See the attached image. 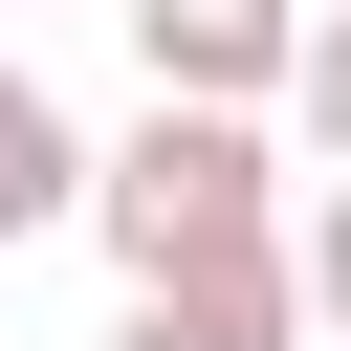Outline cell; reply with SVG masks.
<instances>
[{
	"label": "cell",
	"mask_w": 351,
	"mask_h": 351,
	"mask_svg": "<svg viewBox=\"0 0 351 351\" xmlns=\"http://www.w3.org/2000/svg\"><path fill=\"white\" fill-rule=\"evenodd\" d=\"M285 285H307V329H351V176L307 197V241H285Z\"/></svg>",
	"instance_id": "obj_6"
},
{
	"label": "cell",
	"mask_w": 351,
	"mask_h": 351,
	"mask_svg": "<svg viewBox=\"0 0 351 351\" xmlns=\"http://www.w3.org/2000/svg\"><path fill=\"white\" fill-rule=\"evenodd\" d=\"M44 219H88V132H66L44 66L0 44V241H44Z\"/></svg>",
	"instance_id": "obj_4"
},
{
	"label": "cell",
	"mask_w": 351,
	"mask_h": 351,
	"mask_svg": "<svg viewBox=\"0 0 351 351\" xmlns=\"http://www.w3.org/2000/svg\"><path fill=\"white\" fill-rule=\"evenodd\" d=\"M285 329H307V285H285V241H241V263L132 285V329H110V351H285Z\"/></svg>",
	"instance_id": "obj_3"
},
{
	"label": "cell",
	"mask_w": 351,
	"mask_h": 351,
	"mask_svg": "<svg viewBox=\"0 0 351 351\" xmlns=\"http://www.w3.org/2000/svg\"><path fill=\"white\" fill-rule=\"evenodd\" d=\"M110 22H132L154 110H285V44H307V0H110Z\"/></svg>",
	"instance_id": "obj_2"
},
{
	"label": "cell",
	"mask_w": 351,
	"mask_h": 351,
	"mask_svg": "<svg viewBox=\"0 0 351 351\" xmlns=\"http://www.w3.org/2000/svg\"><path fill=\"white\" fill-rule=\"evenodd\" d=\"M285 110H307V154L351 176V0H307V44H285Z\"/></svg>",
	"instance_id": "obj_5"
},
{
	"label": "cell",
	"mask_w": 351,
	"mask_h": 351,
	"mask_svg": "<svg viewBox=\"0 0 351 351\" xmlns=\"http://www.w3.org/2000/svg\"><path fill=\"white\" fill-rule=\"evenodd\" d=\"M88 219H110V263L132 285H176V263H241V241H285V176H263V110H154L110 176H88Z\"/></svg>",
	"instance_id": "obj_1"
}]
</instances>
